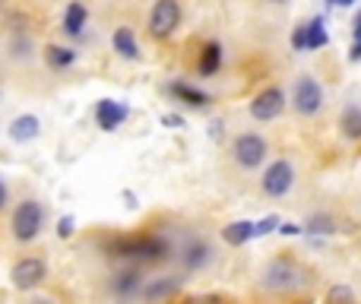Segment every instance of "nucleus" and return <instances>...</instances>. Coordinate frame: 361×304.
<instances>
[{
    "mask_svg": "<svg viewBox=\"0 0 361 304\" xmlns=\"http://www.w3.org/2000/svg\"><path fill=\"white\" fill-rule=\"evenodd\" d=\"M38 229H42V206L35 200H23L13 212V235L19 241H32L38 235Z\"/></svg>",
    "mask_w": 361,
    "mask_h": 304,
    "instance_id": "1",
    "label": "nucleus"
},
{
    "mask_svg": "<svg viewBox=\"0 0 361 304\" xmlns=\"http://www.w3.org/2000/svg\"><path fill=\"white\" fill-rule=\"evenodd\" d=\"M180 23V6L178 0H159L149 13V32L156 38H169Z\"/></svg>",
    "mask_w": 361,
    "mask_h": 304,
    "instance_id": "2",
    "label": "nucleus"
},
{
    "mask_svg": "<svg viewBox=\"0 0 361 304\" xmlns=\"http://www.w3.org/2000/svg\"><path fill=\"white\" fill-rule=\"evenodd\" d=\"M235 159L238 165L244 168H257L263 162V155H267V143H263V137H257V133H241V137L235 140Z\"/></svg>",
    "mask_w": 361,
    "mask_h": 304,
    "instance_id": "3",
    "label": "nucleus"
},
{
    "mask_svg": "<svg viewBox=\"0 0 361 304\" xmlns=\"http://www.w3.org/2000/svg\"><path fill=\"white\" fill-rule=\"evenodd\" d=\"M267 288H279V292H286V288H298L301 282H305V273H301L298 267H292L288 260H276L273 267L267 269Z\"/></svg>",
    "mask_w": 361,
    "mask_h": 304,
    "instance_id": "4",
    "label": "nucleus"
},
{
    "mask_svg": "<svg viewBox=\"0 0 361 304\" xmlns=\"http://www.w3.org/2000/svg\"><path fill=\"white\" fill-rule=\"evenodd\" d=\"M292 181H295V168L288 165L286 159H279L267 168V174H263V190H267L269 197H282V193H288Z\"/></svg>",
    "mask_w": 361,
    "mask_h": 304,
    "instance_id": "5",
    "label": "nucleus"
},
{
    "mask_svg": "<svg viewBox=\"0 0 361 304\" xmlns=\"http://www.w3.org/2000/svg\"><path fill=\"white\" fill-rule=\"evenodd\" d=\"M282 105H286L282 89H263V92L250 102V114H254L257 121H273L276 114L282 111Z\"/></svg>",
    "mask_w": 361,
    "mask_h": 304,
    "instance_id": "6",
    "label": "nucleus"
},
{
    "mask_svg": "<svg viewBox=\"0 0 361 304\" xmlns=\"http://www.w3.org/2000/svg\"><path fill=\"white\" fill-rule=\"evenodd\" d=\"M320 102H324V92H320L317 80H311V76L298 80V86H295V108L301 114H314L320 108Z\"/></svg>",
    "mask_w": 361,
    "mask_h": 304,
    "instance_id": "7",
    "label": "nucleus"
},
{
    "mask_svg": "<svg viewBox=\"0 0 361 304\" xmlns=\"http://www.w3.org/2000/svg\"><path fill=\"white\" fill-rule=\"evenodd\" d=\"M44 279V263L35 260V257H25L13 267V286L16 288H35L38 282Z\"/></svg>",
    "mask_w": 361,
    "mask_h": 304,
    "instance_id": "8",
    "label": "nucleus"
},
{
    "mask_svg": "<svg viewBox=\"0 0 361 304\" xmlns=\"http://www.w3.org/2000/svg\"><path fill=\"white\" fill-rule=\"evenodd\" d=\"M95 118H99L102 130H118L121 121H127V105H121L114 99H102L99 108H95Z\"/></svg>",
    "mask_w": 361,
    "mask_h": 304,
    "instance_id": "9",
    "label": "nucleus"
},
{
    "mask_svg": "<svg viewBox=\"0 0 361 304\" xmlns=\"http://www.w3.org/2000/svg\"><path fill=\"white\" fill-rule=\"evenodd\" d=\"M124 257H137V260H159L165 254V244L156 241V238H143V241H127L121 248Z\"/></svg>",
    "mask_w": 361,
    "mask_h": 304,
    "instance_id": "10",
    "label": "nucleus"
},
{
    "mask_svg": "<svg viewBox=\"0 0 361 304\" xmlns=\"http://www.w3.org/2000/svg\"><path fill=\"white\" fill-rule=\"evenodd\" d=\"M320 44H326V32L320 19H311L305 29L295 32V48H320Z\"/></svg>",
    "mask_w": 361,
    "mask_h": 304,
    "instance_id": "11",
    "label": "nucleus"
},
{
    "mask_svg": "<svg viewBox=\"0 0 361 304\" xmlns=\"http://www.w3.org/2000/svg\"><path fill=\"white\" fill-rule=\"evenodd\" d=\"M10 137L16 140V143L35 140L38 137V118H32V114H23V118H16V121H13V127H10Z\"/></svg>",
    "mask_w": 361,
    "mask_h": 304,
    "instance_id": "12",
    "label": "nucleus"
},
{
    "mask_svg": "<svg viewBox=\"0 0 361 304\" xmlns=\"http://www.w3.org/2000/svg\"><path fill=\"white\" fill-rule=\"evenodd\" d=\"M222 238L231 244V248H238V244L250 241V238H257V225L254 222H231L228 229L222 231Z\"/></svg>",
    "mask_w": 361,
    "mask_h": 304,
    "instance_id": "13",
    "label": "nucleus"
},
{
    "mask_svg": "<svg viewBox=\"0 0 361 304\" xmlns=\"http://www.w3.org/2000/svg\"><path fill=\"white\" fill-rule=\"evenodd\" d=\"M180 288V279H175V276H165V279H159V282H152V286H146V298H152V301H159V298H169V295H175Z\"/></svg>",
    "mask_w": 361,
    "mask_h": 304,
    "instance_id": "14",
    "label": "nucleus"
},
{
    "mask_svg": "<svg viewBox=\"0 0 361 304\" xmlns=\"http://www.w3.org/2000/svg\"><path fill=\"white\" fill-rule=\"evenodd\" d=\"M82 25H86V6H82V4H70L67 6V16H63V29H67V35H80Z\"/></svg>",
    "mask_w": 361,
    "mask_h": 304,
    "instance_id": "15",
    "label": "nucleus"
},
{
    "mask_svg": "<svg viewBox=\"0 0 361 304\" xmlns=\"http://www.w3.org/2000/svg\"><path fill=\"white\" fill-rule=\"evenodd\" d=\"M114 51H118V54H124V57H137L140 51H137V38H133V32L130 29H118L114 32Z\"/></svg>",
    "mask_w": 361,
    "mask_h": 304,
    "instance_id": "16",
    "label": "nucleus"
},
{
    "mask_svg": "<svg viewBox=\"0 0 361 304\" xmlns=\"http://www.w3.org/2000/svg\"><path fill=\"white\" fill-rule=\"evenodd\" d=\"M219 61H222V48H219L216 42H209V44H206V51H203V61H200V73H203V76L216 73Z\"/></svg>",
    "mask_w": 361,
    "mask_h": 304,
    "instance_id": "17",
    "label": "nucleus"
},
{
    "mask_svg": "<svg viewBox=\"0 0 361 304\" xmlns=\"http://www.w3.org/2000/svg\"><path fill=\"white\" fill-rule=\"evenodd\" d=\"M343 133L345 137H361V108H345L343 114Z\"/></svg>",
    "mask_w": 361,
    "mask_h": 304,
    "instance_id": "18",
    "label": "nucleus"
},
{
    "mask_svg": "<svg viewBox=\"0 0 361 304\" xmlns=\"http://www.w3.org/2000/svg\"><path fill=\"white\" fill-rule=\"evenodd\" d=\"M171 89H175V95H180L187 105H206V95L197 92V89H190V86H184V83H178V86H171Z\"/></svg>",
    "mask_w": 361,
    "mask_h": 304,
    "instance_id": "19",
    "label": "nucleus"
},
{
    "mask_svg": "<svg viewBox=\"0 0 361 304\" xmlns=\"http://www.w3.org/2000/svg\"><path fill=\"white\" fill-rule=\"evenodd\" d=\"M73 51L70 48H48V63H54V67H67V63H73Z\"/></svg>",
    "mask_w": 361,
    "mask_h": 304,
    "instance_id": "20",
    "label": "nucleus"
},
{
    "mask_svg": "<svg viewBox=\"0 0 361 304\" xmlns=\"http://www.w3.org/2000/svg\"><path fill=\"white\" fill-rule=\"evenodd\" d=\"M114 288H118V295H133L137 292V273H121Z\"/></svg>",
    "mask_w": 361,
    "mask_h": 304,
    "instance_id": "21",
    "label": "nucleus"
},
{
    "mask_svg": "<svg viewBox=\"0 0 361 304\" xmlns=\"http://www.w3.org/2000/svg\"><path fill=\"white\" fill-rule=\"evenodd\" d=\"M206 254H209L206 244H193L190 254H187V267H200V263H206Z\"/></svg>",
    "mask_w": 361,
    "mask_h": 304,
    "instance_id": "22",
    "label": "nucleus"
},
{
    "mask_svg": "<svg viewBox=\"0 0 361 304\" xmlns=\"http://www.w3.org/2000/svg\"><path fill=\"white\" fill-rule=\"evenodd\" d=\"M276 225H279V219H276V216H269V219H263V222H257V238L267 235V231H273Z\"/></svg>",
    "mask_w": 361,
    "mask_h": 304,
    "instance_id": "23",
    "label": "nucleus"
},
{
    "mask_svg": "<svg viewBox=\"0 0 361 304\" xmlns=\"http://www.w3.org/2000/svg\"><path fill=\"white\" fill-rule=\"evenodd\" d=\"M57 235H61V238H70V235H73V219L63 216L61 225H57Z\"/></svg>",
    "mask_w": 361,
    "mask_h": 304,
    "instance_id": "24",
    "label": "nucleus"
},
{
    "mask_svg": "<svg viewBox=\"0 0 361 304\" xmlns=\"http://www.w3.org/2000/svg\"><path fill=\"white\" fill-rule=\"evenodd\" d=\"M355 57H361V16L355 23V44H352V61H355Z\"/></svg>",
    "mask_w": 361,
    "mask_h": 304,
    "instance_id": "25",
    "label": "nucleus"
},
{
    "mask_svg": "<svg viewBox=\"0 0 361 304\" xmlns=\"http://www.w3.org/2000/svg\"><path fill=\"white\" fill-rule=\"evenodd\" d=\"M330 298H352V288H330Z\"/></svg>",
    "mask_w": 361,
    "mask_h": 304,
    "instance_id": "26",
    "label": "nucleus"
},
{
    "mask_svg": "<svg viewBox=\"0 0 361 304\" xmlns=\"http://www.w3.org/2000/svg\"><path fill=\"white\" fill-rule=\"evenodd\" d=\"M311 231H330V222H326V219H314Z\"/></svg>",
    "mask_w": 361,
    "mask_h": 304,
    "instance_id": "27",
    "label": "nucleus"
},
{
    "mask_svg": "<svg viewBox=\"0 0 361 304\" xmlns=\"http://www.w3.org/2000/svg\"><path fill=\"white\" fill-rule=\"evenodd\" d=\"M333 4H336V6H349L352 0H333Z\"/></svg>",
    "mask_w": 361,
    "mask_h": 304,
    "instance_id": "28",
    "label": "nucleus"
},
{
    "mask_svg": "<svg viewBox=\"0 0 361 304\" xmlns=\"http://www.w3.org/2000/svg\"><path fill=\"white\" fill-rule=\"evenodd\" d=\"M276 4H282V0H276Z\"/></svg>",
    "mask_w": 361,
    "mask_h": 304,
    "instance_id": "29",
    "label": "nucleus"
}]
</instances>
